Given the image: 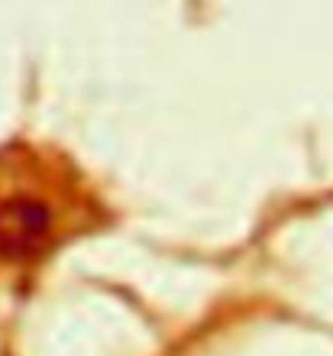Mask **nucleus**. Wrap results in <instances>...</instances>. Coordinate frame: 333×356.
Here are the masks:
<instances>
[{
	"instance_id": "obj_1",
	"label": "nucleus",
	"mask_w": 333,
	"mask_h": 356,
	"mask_svg": "<svg viewBox=\"0 0 333 356\" xmlns=\"http://www.w3.org/2000/svg\"><path fill=\"white\" fill-rule=\"evenodd\" d=\"M52 211L36 197H3L0 201V259L23 263L49 243Z\"/></svg>"
}]
</instances>
